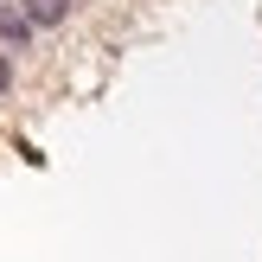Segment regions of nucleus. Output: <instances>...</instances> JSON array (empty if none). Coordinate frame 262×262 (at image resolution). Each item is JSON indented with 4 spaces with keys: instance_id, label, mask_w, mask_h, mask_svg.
<instances>
[{
    "instance_id": "nucleus-1",
    "label": "nucleus",
    "mask_w": 262,
    "mask_h": 262,
    "mask_svg": "<svg viewBox=\"0 0 262 262\" xmlns=\"http://www.w3.org/2000/svg\"><path fill=\"white\" fill-rule=\"evenodd\" d=\"M32 38H38V26H32V13H26L19 0H13V7H0V45H7V51H26Z\"/></svg>"
},
{
    "instance_id": "nucleus-2",
    "label": "nucleus",
    "mask_w": 262,
    "mask_h": 262,
    "mask_svg": "<svg viewBox=\"0 0 262 262\" xmlns=\"http://www.w3.org/2000/svg\"><path fill=\"white\" fill-rule=\"evenodd\" d=\"M19 7L32 13V26H38V32H58V26L77 13V0H19Z\"/></svg>"
},
{
    "instance_id": "nucleus-3",
    "label": "nucleus",
    "mask_w": 262,
    "mask_h": 262,
    "mask_svg": "<svg viewBox=\"0 0 262 262\" xmlns=\"http://www.w3.org/2000/svg\"><path fill=\"white\" fill-rule=\"evenodd\" d=\"M13 83H19V64H13V51H7V45H0V102H7V96H13Z\"/></svg>"
}]
</instances>
